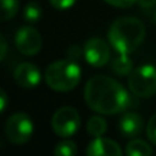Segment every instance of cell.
<instances>
[{
  "instance_id": "1",
  "label": "cell",
  "mask_w": 156,
  "mask_h": 156,
  "mask_svg": "<svg viewBox=\"0 0 156 156\" xmlns=\"http://www.w3.org/2000/svg\"><path fill=\"white\" fill-rule=\"evenodd\" d=\"M83 97L90 110L103 115L121 114L132 105L127 90L108 76L92 77L85 85Z\"/></svg>"
},
{
  "instance_id": "2",
  "label": "cell",
  "mask_w": 156,
  "mask_h": 156,
  "mask_svg": "<svg viewBox=\"0 0 156 156\" xmlns=\"http://www.w3.org/2000/svg\"><path fill=\"white\" fill-rule=\"evenodd\" d=\"M145 37V27L140 19L134 16L118 18L108 30V40L111 47L118 54H132L134 52Z\"/></svg>"
},
{
  "instance_id": "3",
  "label": "cell",
  "mask_w": 156,
  "mask_h": 156,
  "mask_svg": "<svg viewBox=\"0 0 156 156\" xmlns=\"http://www.w3.org/2000/svg\"><path fill=\"white\" fill-rule=\"evenodd\" d=\"M81 80V67L77 60L63 59L54 62L45 70V82L55 92H70Z\"/></svg>"
},
{
  "instance_id": "4",
  "label": "cell",
  "mask_w": 156,
  "mask_h": 156,
  "mask_svg": "<svg viewBox=\"0 0 156 156\" xmlns=\"http://www.w3.org/2000/svg\"><path fill=\"white\" fill-rule=\"evenodd\" d=\"M127 86L134 96L141 99L156 94V67L152 65H143L134 69L129 76Z\"/></svg>"
},
{
  "instance_id": "5",
  "label": "cell",
  "mask_w": 156,
  "mask_h": 156,
  "mask_svg": "<svg viewBox=\"0 0 156 156\" xmlns=\"http://www.w3.org/2000/svg\"><path fill=\"white\" fill-rule=\"evenodd\" d=\"M33 121L25 112H16L7 119L5 123V134L10 143L15 145H22L27 143L33 134Z\"/></svg>"
},
{
  "instance_id": "6",
  "label": "cell",
  "mask_w": 156,
  "mask_h": 156,
  "mask_svg": "<svg viewBox=\"0 0 156 156\" xmlns=\"http://www.w3.org/2000/svg\"><path fill=\"white\" fill-rule=\"evenodd\" d=\"M81 125L80 114L73 107H62L52 115L51 127L59 137H71L77 133Z\"/></svg>"
},
{
  "instance_id": "7",
  "label": "cell",
  "mask_w": 156,
  "mask_h": 156,
  "mask_svg": "<svg viewBox=\"0 0 156 156\" xmlns=\"http://www.w3.org/2000/svg\"><path fill=\"white\" fill-rule=\"evenodd\" d=\"M83 58L93 67H103L110 60V47L103 38H89L83 45Z\"/></svg>"
},
{
  "instance_id": "8",
  "label": "cell",
  "mask_w": 156,
  "mask_h": 156,
  "mask_svg": "<svg viewBox=\"0 0 156 156\" xmlns=\"http://www.w3.org/2000/svg\"><path fill=\"white\" fill-rule=\"evenodd\" d=\"M15 45L21 54L26 55V56H32L41 49L43 38L33 26H23L16 32Z\"/></svg>"
},
{
  "instance_id": "9",
  "label": "cell",
  "mask_w": 156,
  "mask_h": 156,
  "mask_svg": "<svg viewBox=\"0 0 156 156\" xmlns=\"http://www.w3.org/2000/svg\"><path fill=\"white\" fill-rule=\"evenodd\" d=\"M14 80L19 86L25 89H32L40 83L41 73L33 63H21L14 70Z\"/></svg>"
},
{
  "instance_id": "10",
  "label": "cell",
  "mask_w": 156,
  "mask_h": 156,
  "mask_svg": "<svg viewBox=\"0 0 156 156\" xmlns=\"http://www.w3.org/2000/svg\"><path fill=\"white\" fill-rule=\"evenodd\" d=\"M144 121L136 112H125L118 123V130L125 138H134L143 132Z\"/></svg>"
},
{
  "instance_id": "11",
  "label": "cell",
  "mask_w": 156,
  "mask_h": 156,
  "mask_svg": "<svg viewBox=\"0 0 156 156\" xmlns=\"http://www.w3.org/2000/svg\"><path fill=\"white\" fill-rule=\"evenodd\" d=\"M86 155L89 156H119L122 149L114 140L103 137H94V140L86 148Z\"/></svg>"
},
{
  "instance_id": "12",
  "label": "cell",
  "mask_w": 156,
  "mask_h": 156,
  "mask_svg": "<svg viewBox=\"0 0 156 156\" xmlns=\"http://www.w3.org/2000/svg\"><path fill=\"white\" fill-rule=\"evenodd\" d=\"M126 154L129 156H148L152 154V148L145 141L134 138L126 145Z\"/></svg>"
},
{
  "instance_id": "13",
  "label": "cell",
  "mask_w": 156,
  "mask_h": 156,
  "mask_svg": "<svg viewBox=\"0 0 156 156\" xmlns=\"http://www.w3.org/2000/svg\"><path fill=\"white\" fill-rule=\"evenodd\" d=\"M112 70L118 76H130L133 71V62L126 54H119V56L114 60Z\"/></svg>"
},
{
  "instance_id": "14",
  "label": "cell",
  "mask_w": 156,
  "mask_h": 156,
  "mask_svg": "<svg viewBox=\"0 0 156 156\" xmlns=\"http://www.w3.org/2000/svg\"><path fill=\"white\" fill-rule=\"evenodd\" d=\"M86 130L92 137H101L107 130V122L101 118V116H92L89 118L88 123H86Z\"/></svg>"
},
{
  "instance_id": "15",
  "label": "cell",
  "mask_w": 156,
  "mask_h": 156,
  "mask_svg": "<svg viewBox=\"0 0 156 156\" xmlns=\"http://www.w3.org/2000/svg\"><path fill=\"white\" fill-rule=\"evenodd\" d=\"M41 14H43V8L38 2H29L23 8V18L29 23L37 22L41 18Z\"/></svg>"
},
{
  "instance_id": "16",
  "label": "cell",
  "mask_w": 156,
  "mask_h": 156,
  "mask_svg": "<svg viewBox=\"0 0 156 156\" xmlns=\"http://www.w3.org/2000/svg\"><path fill=\"white\" fill-rule=\"evenodd\" d=\"M0 3H2V14H0L2 21H8L14 18L19 11L18 0H0Z\"/></svg>"
},
{
  "instance_id": "17",
  "label": "cell",
  "mask_w": 156,
  "mask_h": 156,
  "mask_svg": "<svg viewBox=\"0 0 156 156\" xmlns=\"http://www.w3.org/2000/svg\"><path fill=\"white\" fill-rule=\"evenodd\" d=\"M76 154H77V145L71 140L62 141L54 149V155H56V156H73Z\"/></svg>"
},
{
  "instance_id": "18",
  "label": "cell",
  "mask_w": 156,
  "mask_h": 156,
  "mask_svg": "<svg viewBox=\"0 0 156 156\" xmlns=\"http://www.w3.org/2000/svg\"><path fill=\"white\" fill-rule=\"evenodd\" d=\"M147 136H148L149 141L156 145V114L151 116L148 125H147Z\"/></svg>"
},
{
  "instance_id": "19",
  "label": "cell",
  "mask_w": 156,
  "mask_h": 156,
  "mask_svg": "<svg viewBox=\"0 0 156 156\" xmlns=\"http://www.w3.org/2000/svg\"><path fill=\"white\" fill-rule=\"evenodd\" d=\"M76 2L77 0H49L52 7L58 8V10H67V8L73 7Z\"/></svg>"
},
{
  "instance_id": "20",
  "label": "cell",
  "mask_w": 156,
  "mask_h": 156,
  "mask_svg": "<svg viewBox=\"0 0 156 156\" xmlns=\"http://www.w3.org/2000/svg\"><path fill=\"white\" fill-rule=\"evenodd\" d=\"M107 4L114 5L118 8H129L132 7L134 3H137V0H104Z\"/></svg>"
},
{
  "instance_id": "21",
  "label": "cell",
  "mask_w": 156,
  "mask_h": 156,
  "mask_svg": "<svg viewBox=\"0 0 156 156\" xmlns=\"http://www.w3.org/2000/svg\"><path fill=\"white\" fill-rule=\"evenodd\" d=\"M81 55H83V49L81 51V48L78 45H71L70 48L67 49V58H69V59L77 60Z\"/></svg>"
},
{
  "instance_id": "22",
  "label": "cell",
  "mask_w": 156,
  "mask_h": 156,
  "mask_svg": "<svg viewBox=\"0 0 156 156\" xmlns=\"http://www.w3.org/2000/svg\"><path fill=\"white\" fill-rule=\"evenodd\" d=\"M5 52H7V41H5L4 36L0 34V59L5 58Z\"/></svg>"
},
{
  "instance_id": "23",
  "label": "cell",
  "mask_w": 156,
  "mask_h": 156,
  "mask_svg": "<svg viewBox=\"0 0 156 156\" xmlns=\"http://www.w3.org/2000/svg\"><path fill=\"white\" fill-rule=\"evenodd\" d=\"M7 94L3 89H0V112H4L5 107H7Z\"/></svg>"
},
{
  "instance_id": "24",
  "label": "cell",
  "mask_w": 156,
  "mask_h": 156,
  "mask_svg": "<svg viewBox=\"0 0 156 156\" xmlns=\"http://www.w3.org/2000/svg\"><path fill=\"white\" fill-rule=\"evenodd\" d=\"M137 3L144 8H152L156 5V0H137Z\"/></svg>"
},
{
  "instance_id": "25",
  "label": "cell",
  "mask_w": 156,
  "mask_h": 156,
  "mask_svg": "<svg viewBox=\"0 0 156 156\" xmlns=\"http://www.w3.org/2000/svg\"><path fill=\"white\" fill-rule=\"evenodd\" d=\"M152 21H154L155 23H156V10L154 11V12H152Z\"/></svg>"
}]
</instances>
